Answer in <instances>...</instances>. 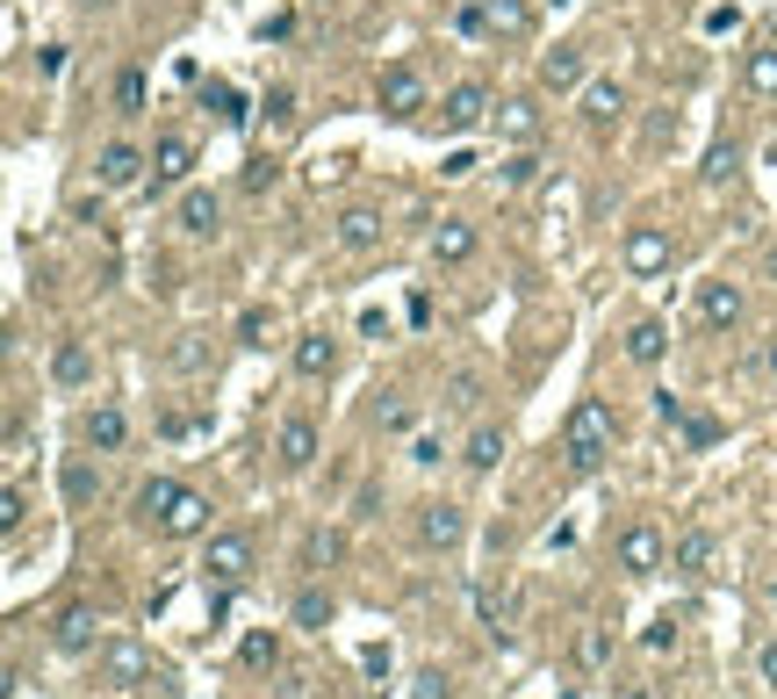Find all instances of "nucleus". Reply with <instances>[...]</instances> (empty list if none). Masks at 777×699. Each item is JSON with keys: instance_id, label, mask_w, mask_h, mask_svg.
Wrapping results in <instances>:
<instances>
[{"instance_id": "nucleus-1", "label": "nucleus", "mask_w": 777, "mask_h": 699, "mask_svg": "<svg viewBox=\"0 0 777 699\" xmlns=\"http://www.w3.org/2000/svg\"><path fill=\"white\" fill-rule=\"evenodd\" d=\"M138 520L152 534H166V541H195V534H209V498L188 484H173V476H152L138 490Z\"/></svg>"}, {"instance_id": "nucleus-2", "label": "nucleus", "mask_w": 777, "mask_h": 699, "mask_svg": "<svg viewBox=\"0 0 777 699\" xmlns=\"http://www.w3.org/2000/svg\"><path fill=\"white\" fill-rule=\"evenodd\" d=\"M562 455H569V469H604L612 462V411H604L598 397H576L569 419H562Z\"/></svg>"}, {"instance_id": "nucleus-3", "label": "nucleus", "mask_w": 777, "mask_h": 699, "mask_svg": "<svg viewBox=\"0 0 777 699\" xmlns=\"http://www.w3.org/2000/svg\"><path fill=\"white\" fill-rule=\"evenodd\" d=\"M202 578H209V584H231V592H238V584L252 578V534H209Z\"/></svg>"}, {"instance_id": "nucleus-4", "label": "nucleus", "mask_w": 777, "mask_h": 699, "mask_svg": "<svg viewBox=\"0 0 777 699\" xmlns=\"http://www.w3.org/2000/svg\"><path fill=\"white\" fill-rule=\"evenodd\" d=\"M662 562H670V541H662V526L634 520V526L620 534V570H626V578H656Z\"/></svg>"}, {"instance_id": "nucleus-5", "label": "nucleus", "mask_w": 777, "mask_h": 699, "mask_svg": "<svg viewBox=\"0 0 777 699\" xmlns=\"http://www.w3.org/2000/svg\"><path fill=\"white\" fill-rule=\"evenodd\" d=\"M483 116H490V88H483V80H461V88L439 94V130H447V138H468Z\"/></svg>"}, {"instance_id": "nucleus-6", "label": "nucleus", "mask_w": 777, "mask_h": 699, "mask_svg": "<svg viewBox=\"0 0 777 699\" xmlns=\"http://www.w3.org/2000/svg\"><path fill=\"white\" fill-rule=\"evenodd\" d=\"M475 245H483V231L468 224V217H439L432 238H425V253H432V267H468V260H475Z\"/></svg>"}, {"instance_id": "nucleus-7", "label": "nucleus", "mask_w": 777, "mask_h": 699, "mask_svg": "<svg viewBox=\"0 0 777 699\" xmlns=\"http://www.w3.org/2000/svg\"><path fill=\"white\" fill-rule=\"evenodd\" d=\"M375 102H381V116L411 123L417 108H425V80H417V66H389V72H381V88H375Z\"/></svg>"}, {"instance_id": "nucleus-8", "label": "nucleus", "mask_w": 777, "mask_h": 699, "mask_svg": "<svg viewBox=\"0 0 777 699\" xmlns=\"http://www.w3.org/2000/svg\"><path fill=\"white\" fill-rule=\"evenodd\" d=\"M742 317H749V296L734 281H706V289H698V325H706V333H734Z\"/></svg>"}, {"instance_id": "nucleus-9", "label": "nucleus", "mask_w": 777, "mask_h": 699, "mask_svg": "<svg viewBox=\"0 0 777 699\" xmlns=\"http://www.w3.org/2000/svg\"><path fill=\"white\" fill-rule=\"evenodd\" d=\"M173 224L188 231V238H216V231H224V202H216V188H180Z\"/></svg>"}, {"instance_id": "nucleus-10", "label": "nucleus", "mask_w": 777, "mask_h": 699, "mask_svg": "<svg viewBox=\"0 0 777 699\" xmlns=\"http://www.w3.org/2000/svg\"><path fill=\"white\" fill-rule=\"evenodd\" d=\"M144 166H152V152H138L130 138H116V144H102V159H94V180H102V188H138Z\"/></svg>"}, {"instance_id": "nucleus-11", "label": "nucleus", "mask_w": 777, "mask_h": 699, "mask_svg": "<svg viewBox=\"0 0 777 699\" xmlns=\"http://www.w3.org/2000/svg\"><path fill=\"white\" fill-rule=\"evenodd\" d=\"M670 260H676V238L662 224H634V231H626V267H634V275H662Z\"/></svg>"}, {"instance_id": "nucleus-12", "label": "nucleus", "mask_w": 777, "mask_h": 699, "mask_svg": "<svg viewBox=\"0 0 777 699\" xmlns=\"http://www.w3.org/2000/svg\"><path fill=\"white\" fill-rule=\"evenodd\" d=\"M102 671H108V685H122V692H138V685L152 678V649L122 634V642H108V649H102Z\"/></svg>"}, {"instance_id": "nucleus-13", "label": "nucleus", "mask_w": 777, "mask_h": 699, "mask_svg": "<svg viewBox=\"0 0 777 699\" xmlns=\"http://www.w3.org/2000/svg\"><path fill=\"white\" fill-rule=\"evenodd\" d=\"M490 123H497L504 144H540V123H548V116H540L533 94H511V102H497V116H490Z\"/></svg>"}, {"instance_id": "nucleus-14", "label": "nucleus", "mask_w": 777, "mask_h": 699, "mask_svg": "<svg viewBox=\"0 0 777 699\" xmlns=\"http://www.w3.org/2000/svg\"><path fill=\"white\" fill-rule=\"evenodd\" d=\"M461 534H468V512L447 505V498L417 512V548H461Z\"/></svg>"}, {"instance_id": "nucleus-15", "label": "nucleus", "mask_w": 777, "mask_h": 699, "mask_svg": "<svg viewBox=\"0 0 777 699\" xmlns=\"http://www.w3.org/2000/svg\"><path fill=\"white\" fill-rule=\"evenodd\" d=\"M188 174H195V144L180 138V130H166V138L152 144V188H180Z\"/></svg>"}, {"instance_id": "nucleus-16", "label": "nucleus", "mask_w": 777, "mask_h": 699, "mask_svg": "<svg viewBox=\"0 0 777 699\" xmlns=\"http://www.w3.org/2000/svg\"><path fill=\"white\" fill-rule=\"evenodd\" d=\"M274 462L289 476H303L317 462V426L310 419H281V433H274Z\"/></svg>"}, {"instance_id": "nucleus-17", "label": "nucleus", "mask_w": 777, "mask_h": 699, "mask_svg": "<svg viewBox=\"0 0 777 699\" xmlns=\"http://www.w3.org/2000/svg\"><path fill=\"white\" fill-rule=\"evenodd\" d=\"M670 562L684 570V578H713V562H720V541H713L706 526H684L670 541Z\"/></svg>"}, {"instance_id": "nucleus-18", "label": "nucleus", "mask_w": 777, "mask_h": 699, "mask_svg": "<svg viewBox=\"0 0 777 699\" xmlns=\"http://www.w3.org/2000/svg\"><path fill=\"white\" fill-rule=\"evenodd\" d=\"M540 88H548V94H576V88H584V44H554V51L540 58Z\"/></svg>"}, {"instance_id": "nucleus-19", "label": "nucleus", "mask_w": 777, "mask_h": 699, "mask_svg": "<svg viewBox=\"0 0 777 699\" xmlns=\"http://www.w3.org/2000/svg\"><path fill=\"white\" fill-rule=\"evenodd\" d=\"M80 440H86V447H94V455H116L122 440H130V419H122L116 404H94V411H86V419H80Z\"/></svg>"}, {"instance_id": "nucleus-20", "label": "nucleus", "mask_w": 777, "mask_h": 699, "mask_svg": "<svg viewBox=\"0 0 777 699\" xmlns=\"http://www.w3.org/2000/svg\"><path fill=\"white\" fill-rule=\"evenodd\" d=\"M289 361H295V375H303V383H325L331 368H339V339H331V333H303Z\"/></svg>"}, {"instance_id": "nucleus-21", "label": "nucleus", "mask_w": 777, "mask_h": 699, "mask_svg": "<svg viewBox=\"0 0 777 699\" xmlns=\"http://www.w3.org/2000/svg\"><path fill=\"white\" fill-rule=\"evenodd\" d=\"M662 353H670V325H662V317H634V325H626V361L656 368Z\"/></svg>"}, {"instance_id": "nucleus-22", "label": "nucleus", "mask_w": 777, "mask_h": 699, "mask_svg": "<svg viewBox=\"0 0 777 699\" xmlns=\"http://www.w3.org/2000/svg\"><path fill=\"white\" fill-rule=\"evenodd\" d=\"M381 231H389V224H381V210H367V202L339 210V245H345V253H375Z\"/></svg>"}, {"instance_id": "nucleus-23", "label": "nucleus", "mask_w": 777, "mask_h": 699, "mask_svg": "<svg viewBox=\"0 0 777 699\" xmlns=\"http://www.w3.org/2000/svg\"><path fill=\"white\" fill-rule=\"evenodd\" d=\"M620 116H626V88H620V80H590V88H584V123H590V130H612Z\"/></svg>"}, {"instance_id": "nucleus-24", "label": "nucleus", "mask_w": 777, "mask_h": 699, "mask_svg": "<svg viewBox=\"0 0 777 699\" xmlns=\"http://www.w3.org/2000/svg\"><path fill=\"white\" fill-rule=\"evenodd\" d=\"M51 642L66 649V656H80V649L102 642V620H94L86 606H66V613H58V628H51Z\"/></svg>"}, {"instance_id": "nucleus-25", "label": "nucleus", "mask_w": 777, "mask_h": 699, "mask_svg": "<svg viewBox=\"0 0 777 699\" xmlns=\"http://www.w3.org/2000/svg\"><path fill=\"white\" fill-rule=\"evenodd\" d=\"M51 383H58V389L94 383V353H86V339H58V353H51Z\"/></svg>"}, {"instance_id": "nucleus-26", "label": "nucleus", "mask_w": 777, "mask_h": 699, "mask_svg": "<svg viewBox=\"0 0 777 699\" xmlns=\"http://www.w3.org/2000/svg\"><path fill=\"white\" fill-rule=\"evenodd\" d=\"M483 8H490V36H497V44L533 36V8H526V0H483Z\"/></svg>"}, {"instance_id": "nucleus-27", "label": "nucleus", "mask_w": 777, "mask_h": 699, "mask_svg": "<svg viewBox=\"0 0 777 699\" xmlns=\"http://www.w3.org/2000/svg\"><path fill=\"white\" fill-rule=\"evenodd\" d=\"M331 620H339V606H331V592H295V628H310V634H325Z\"/></svg>"}, {"instance_id": "nucleus-28", "label": "nucleus", "mask_w": 777, "mask_h": 699, "mask_svg": "<svg viewBox=\"0 0 777 699\" xmlns=\"http://www.w3.org/2000/svg\"><path fill=\"white\" fill-rule=\"evenodd\" d=\"M742 80H749V94H777V44H756V51H749Z\"/></svg>"}, {"instance_id": "nucleus-29", "label": "nucleus", "mask_w": 777, "mask_h": 699, "mask_svg": "<svg viewBox=\"0 0 777 699\" xmlns=\"http://www.w3.org/2000/svg\"><path fill=\"white\" fill-rule=\"evenodd\" d=\"M533 180H540V152H533V144H518V152L497 166V188H533Z\"/></svg>"}, {"instance_id": "nucleus-30", "label": "nucleus", "mask_w": 777, "mask_h": 699, "mask_svg": "<svg viewBox=\"0 0 777 699\" xmlns=\"http://www.w3.org/2000/svg\"><path fill=\"white\" fill-rule=\"evenodd\" d=\"M461 462H468V469H497V462H504V433H497V426H475Z\"/></svg>"}, {"instance_id": "nucleus-31", "label": "nucleus", "mask_w": 777, "mask_h": 699, "mask_svg": "<svg viewBox=\"0 0 777 699\" xmlns=\"http://www.w3.org/2000/svg\"><path fill=\"white\" fill-rule=\"evenodd\" d=\"M734 174H742V144H713L706 152V188H727Z\"/></svg>"}, {"instance_id": "nucleus-32", "label": "nucleus", "mask_w": 777, "mask_h": 699, "mask_svg": "<svg viewBox=\"0 0 777 699\" xmlns=\"http://www.w3.org/2000/svg\"><path fill=\"white\" fill-rule=\"evenodd\" d=\"M116 116H144V72L138 66L116 72Z\"/></svg>"}, {"instance_id": "nucleus-33", "label": "nucleus", "mask_w": 777, "mask_h": 699, "mask_svg": "<svg viewBox=\"0 0 777 699\" xmlns=\"http://www.w3.org/2000/svg\"><path fill=\"white\" fill-rule=\"evenodd\" d=\"M576 664H584V671H604V664H612V634H604V628H584V634H576Z\"/></svg>"}, {"instance_id": "nucleus-34", "label": "nucleus", "mask_w": 777, "mask_h": 699, "mask_svg": "<svg viewBox=\"0 0 777 699\" xmlns=\"http://www.w3.org/2000/svg\"><path fill=\"white\" fill-rule=\"evenodd\" d=\"M411 426H417V404L403 397V389H389V404H381V433L397 440V433H411Z\"/></svg>"}, {"instance_id": "nucleus-35", "label": "nucleus", "mask_w": 777, "mask_h": 699, "mask_svg": "<svg viewBox=\"0 0 777 699\" xmlns=\"http://www.w3.org/2000/svg\"><path fill=\"white\" fill-rule=\"evenodd\" d=\"M209 102H216V116H224L231 130H238V123L252 116V108H245V94H238V88H224V80H209Z\"/></svg>"}, {"instance_id": "nucleus-36", "label": "nucleus", "mask_w": 777, "mask_h": 699, "mask_svg": "<svg viewBox=\"0 0 777 699\" xmlns=\"http://www.w3.org/2000/svg\"><path fill=\"white\" fill-rule=\"evenodd\" d=\"M94 490H102V476L86 469V462H66V498H72V505H86Z\"/></svg>"}, {"instance_id": "nucleus-37", "label": "nucleus", "mask_w": 777, "mask_h": 699, "mask_svg": "<svg viewBox=\"0 0 777 699\" xmlns=\"http://www.w3.org/2000/svg\"><path fill=\"white\" fill-rule=\"evenodd\" d=\"M238 656H245V671H274V656H281V642H274V634H252V642H245V649H238Z\"/></svg>"}, {"instance_id": "nucleus-38", "label": "nucleus", "mask_w": 777, "mask_h": 699, "mask_svg": "<svg viewBox=\"0 0 777 699\" xmlns=\"http://www.w3.org/2000/svg\"><path fill=\"white\" fill-rule=\"evenodd\" d=\"M274 180H281V166H274V159H252V166L238 174V188H245V195H267Z\"/></svg>"}, {"instance_id": "nucleus-39", "label": "nucleus", "mask_w": 777, "mask_h": 699, "mask_svg": "<svg viewBox=\"0 0 777 699\" xmlns=\"http://www.w3.org/2000/svg\"><path fill=\"white\" fill-rule=\"evenodd\" d=\"M648 411H656L662 426H684L691 411H684V397H676V389H648Z\"/></svg>"}, {"instance_id": "nucleus-40", "label": "nucleus", "mask_w": 777, "mask_h": 699, "mask_svg": "<svg viewBox=\"0 0 777 699\" xmlns=\"http://www.w3.org/2000/svg\"><path fill=\"white\" fill-rule=\"evenodd\" d=\"M238 339H245V347H267V339H274V317H267V311H245V317H238Z\"/></svg>"}, {"instance_id": "nucleus-41", "label": "nucleus", "mask_w": 777, "mask_h": 699, "mask_svg": "<svg viewBox=\"0 0 777 699\" xmlns=\"http://www.w3.org/2000/svg\"><path fill=\"white\" fill-rule=\"evenodd\" d=\"M22 520H30V498H22V484H8V498H0V526L22 534Z\"/></svg>"}, {"instance_id": "nucleus-42", "label": "nucleus", "mask_w": 777, "mask_h": 699, "mask_svg": "<svg viewBox=\"0 0 777 699\" xmlns=\"http://www.w3.org/2000/svg\"><path fill=\"white\" fill-rule=\"evenodd\" d=\"M259 108H267L274 130H281V123H295V88H267V102H259Z\"/></svg>"}, {"instance_id": "nucleus-43", "label": "nucleus", "mask_w": 777, "mask_h": 699, "mask_svg": "<svg viewBox=\"0 0 777 699\" xmlns=\"http://www.w3.org/2000/svg\"><path fill=\"white\" fill-rule=\"evenodd\" d=\"M483 620H490V634L511 620V592H497V584H483Z\"/></svg>"}, {"instance_id": "nucleus-44", "label": "nucleus", "mask_w": 777, "mask_h": 699, "mask_svg": "<svg viewBox=\"0 0 777 699\" xmlns=\"http://www.w3.org/2000/svg\"><path fill=\"white\" fill-rule=\"evenodd\" d=\"M439 455H447V447H439L432 433H417V440H411V462H417V469H439Z\"/></svg>"}, {"instance_id": "nucleus-45", "label": "nucleus", "mask_w": 777, "mask_h": 699, "mask_svg": "<svg viewBox=\"0 0 777 699\" xmlns=\"http://www.w3.org/2000/svg\"><path fill=\"white\" fill-rule=\"evenodd\" d=\"M684 440L691 447H713V440H720V419H684Z\"/></svg>"}, {"instance_id": "nucleus-46", "label": "nucleus", "mask_w": 777, "mask_h": 699, "mask_svg": "<svg viewBox=\"0 0 777 699\" xmlns=\"http://www.w3.org/2000/svg\"><path fill=\"white\" fill-rule=\"evenodd\" d=\"M411 699H454V685L439 678V671H425V678H417V692Z\"/></svg>"}, {"instance_id": "nucleus-47", "label": "nucleus", "mask_w": 777, "mask_h": 699, "mask_svg": "<svg viewBox=\"0 0 777 699\" xmlns=\"http://www.w3.org/2000/svg\"><path fill=\"white\" fill-rule=\"evenodd\" d=\"M339 548H345L339 534H310V562H339Z\"/></svg>"}, {"instance_id": "nucleus-48", "label": "nucleus", "mask_w": 777, "mask_h": 699, "mask_svg": "<svg viewBox=\"0 0 777 699\" xmlns=\"http://www.w3.org/2000/svg\"><path fill=\"white\" fill-rule=\"evenodd\" d=\"M36 72H44V80H51V72H66V44H44V51H36Z\"/></svg>"}, {"instance_id": "nucleus-49", "label": "nucleus", "mask_w": 777, "mask_h": 699, "mask_svg": "<svg viewBox=\"0 0 777 699\" xmlns=\"http://www.w3.org/2000/svg\"><path fill=\"white\" fill-rule=\"evenodd\" d=\"M756 671H763V685L777 692V642H763V649H756Z\"/></svg>"}, {"instance_id": "nucleus-50", "label": "nucleus", "mask_w": 777, "mask_h": 699, "mask_svg": "<svg viewBox=\"0 0 777 699\" xmlns=\"http://www.w3.org/2000/svg\"><path fill=\"white\" fill-rule=\"evenodd\" d=\"M640 642H648V649H670V642H676V620H656V628L640 634Z\"/></svg>"}, {"instance_id": "nucleus-51", "label": "nucleus", "mask_w": 777, "mask_h": 699, "mask_svg": "<svg viewBox=\"0 0 777 699\" xmlns=\"http://www.w3.org/2000/svg\"><path fill=\"white\" fill-rule=\"evenodd\" d=\"M770 606H777V584H770Z\"/></svg>"}]
</instances>
